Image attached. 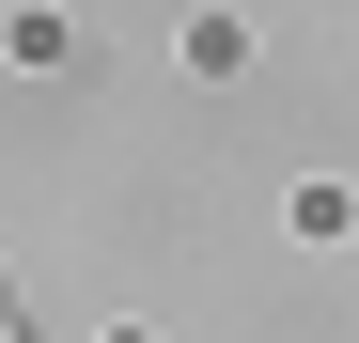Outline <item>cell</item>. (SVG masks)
Instances as JSON below:
<instances>
[{
    "label": "cell",
    "instance_id": "6da1fadb",
    "mask_svg": "<svg viewBox=\"0 0 359 343\" xmlns=\"http://www.w3.org/2000/svg\"><path fill=\"white\" fill-rule=\"evenodd\" d=\"M0 343H32V328H16V312H0Z\"/></svg>",
    "mask_w": 359,
    "mask_h": 343
}]
</instances>
